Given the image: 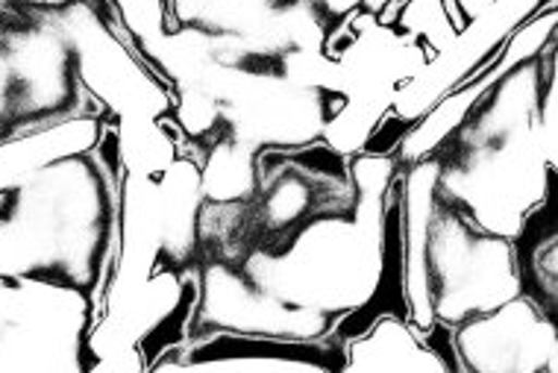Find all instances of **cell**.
I'll return each mask as SVG.
<instances>
[{
	"instance_id": "6da1fadb",
	"label": "cell",
	"mask_w": 558,
	"mask_h": 373,
	"mask_svg": "<svg viewBox=\"0 0 558 373\" xmlns=\"http://www.w3.org/2000/svg\"><path fill=\"white\" fill-rule=\"evenodd\" d=\"M556 41L509 68L435 147V194L480 230L511 239L544 201L558 163Z\"/></svg>"
},
{
	"instance_id": "7a4b0ae2",
	"label": "cell",
	"mask_w": 558,
	"mask_h": 373,
	"mask_svg": "<svg viewBox=\"0 0 558 373\" xmlns=\"http://www.w3.org/2000/svg\"><path fill=\"white\" fill-rule=\"evenodd\" d=\"M121 239L116 127L92 151L65 156L0 189V274L80 288L95 315ZM95 324V321H92Z\"/></svg>"
},
{
	"instance_id": "3957f363",
	"label": "cell",
	"mask_w": 558,
	"mask_h": 373,
	"mask_svg": "<svg viewBox=\"0 0 558 373\" xmlns=\"http://www.w3.org/2000/svg\"><path fill=\"white\" fill-rule=\"evenodd\" d=\"M400 288L421 333L494 312L520 294L514 241L480 230L435 194V159L400 165Z\"/></svg>"
},
{
	"instance_id": "277c9868",
	"label": "cell",
	"mask_w": 558,
	"mask_h": 373,
	"mask_svg": "<svg viewBox=\"0 0 558 373\" xmlns=\"http://www.w3.org/2000/svg\"><path fill=\"white\" fill-rule=\"evenodd\" d=\"M100 118L50 0H0V142Z\"/></svg>"
},
{
	"instance_id": "5b68a950",
	"label": "cell",
	"mask_w": 558,
	"mask_h": 373,
	"mask_svg": "<svg viewBox=\"0 0 558 373\" xmlns=\"http://www.w3.org/2000/svg\"><path fill=\"white\" fill-rule=\"evenodd\" d=\"M324 53L336 59L341 106L320 142L353 159L365 154L376 130L391 116L397 92L426 65L429 53L414 36L365 10L347 15L329 33Z\"/></svg>"
},
{
	"instance_id": "8992f818",
	"label": "cell",
	"mask_w": 558,
	"mask_h": 373,
	"mask_svg": "<svg viewBox=\"0 0 558 373\" xmlns=\"http://www.w3.org/2000/svg\"><path fill=\"white\" fill-rule=\"evenodd\" d=\"M95 303L80 288L0 274V373L92 371Z\"/></svg>"
},
{
	"instance_id": "52a82bcc",
	"label": "cell",
	"mask_w": 558,
	"mask_h": 373,
	"mask_svg": "<svg viewBox=\"0 0 558 373\" xmlns=\"http://www.w3.org/2000/svg\"><path fill=\"white\" fill-rule=\"evenodd\" d=\"M456 373H558L556 317L518 294L450 326Z\"/></svg>"
},
{
	"instance_id": "ba28073f",
	"label": "cell",
	"mask_w": 558,
	"mask_h": 373,
	"mask_svg": "<svg viewBox=\"0 0 558 373\" xmlns=\"http://www.w3.org/2000/svg\"><path fill=\"white\" fill-rule=\"evenodd\" d=\"M344 371V350L336 338L294 341L277 335L213 333L192 335L159 359L154 371Z\"/></svg>"
},
{
	"instance_id": "9c48e42d",
	"label": "cell",
	"mask_w": 558,
	"mask_h": 373,
	"mask_svg": "<svg viewBox=\"0 0 558 373\" xmlns=\"http://www.w3.org/2000/svg\"><path fill=\"white\" fill-rule=\"evenodd\" d=\"M556 24L558 0L556 3H549V7H544L541 12H535L526 24H520V27L509 36V41L502 45L500 53L488 62V68H485L482 74L468 80L464 86H459L447 97H441L417 124H412L405 130L403 139H400L395 147L397 165H412L417 163V159H426V156L433 154L435 147H438L456 127L462 124V118L471 112V106L480 100L482 92H488L509 68H514L518 62H526V59L532 57H538L541 50L556 41Z\"/></svg>"
},
{
	"instance_id": "30bf717a",
	"label": "cell",
	"mask_w": 558,
	"mask_h": 373,
	"mask_svg": "<svg viewBox=\"0 0 558 373\" xmlns=\"http://www.w3.org/2000/svg\"><path fill=\"white\" fill-rule=\"evenodd\" d=\"M344 371L452 373V364L405 315L388 312L344 345Z\"/></svg>"
},
{
	"instance_id": "8fae6325",
	"label": "cell",
	"mask_w": 558,
	"mask_h": 373,
	"mask_svg": "<svg viewBox=\"0 0 558 373\" xmlns=\"http://www.w3.org/2000/svg\"><path fill=\"white\" fill-rule=\"evenodd\" d=\"M514 253H518L520 294H526L547 312L558 315V253H556V218L544 201L514 236Z\"/></svg>"
}]
</instances>
